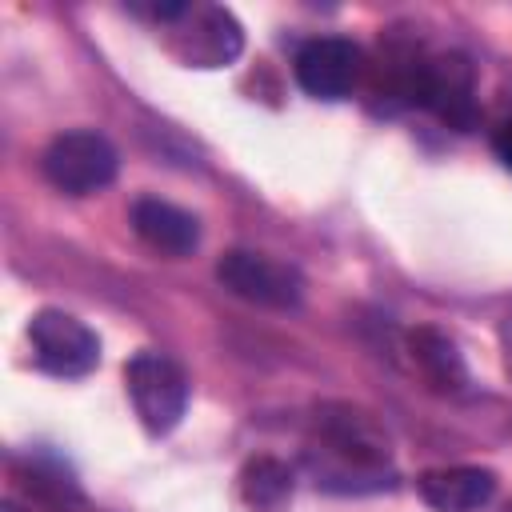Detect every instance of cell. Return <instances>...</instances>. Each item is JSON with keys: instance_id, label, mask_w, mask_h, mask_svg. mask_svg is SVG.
Returning a JSON list of instances; mask_svg holds the SVG:
<instances>
[{"instance_id": "6da1fadb", "label": "cell", "mask_w": 512, "mask_h": 512, "mask_svg": "<svg viewBox=\"0 0 512 512\" xmlns=\"http://www.w3.org/2000/svg\"><path fill=\"white\" fill-rule=\"evenodd\" d=\"M312 452H320L336 476H380L392 460V440L372 412L356 404H324L312 420Z\"/></svg>"}, {"instance_id": "7a4b0ae2", "label": "cell", "mask_w": 512, "mask_h": 512, "mask_svg": "<svg viewBox=\"0 0 512 512\" xmlns=\"http://www.w3.org/2000/svg\"><path fill=\"white\" fill-rule=\"evenodd\" d=\"M160 32L164 48L188 68H224L244 48L240 20L220 4H184V12Z\"/></svg>"}, {"instance_id": "3957f363", "label": "cell", "mask_w": 512, "mask_h": 512, "mask_svg": "<svg viewBox=\"0 0 512 512\" xmlns=\"http://www.w3.org/2000/svg\"><path fill=\"white\" fill-rule=\"evenodd\" d=\"M40 168L52 188H60L68 196H92L116 180L120 156L108 136H100L92 128H76V132H60L44 148Z\"/></svg>"}, {"instance_id": "277c9868", "label": "cell", "mask_w": 512, "mask_h": 512, "mask_svg": "<svg viewBox=\"0 0 512 512\" xmlns=\"http://www.w3.org/2000/svg\"><path fill=\"white\" fill-rule=\"evenodd\" d=\"M28 348L36 368L60 380L88 376L100 364V336L80 316L60 308H40L28 320Z\"/></svg>"}, {"instance_id": "5b68a950", "label": "cell", "mask_w": 512, "mask_h": 512, "mask_svg": "<svg viewBox=\"0 0 512 512\" xmlns=\"http://www.w3.org/2000/svg\"><path fill=\"white\" fill-rule=\"evenodd\" d=\"M124 384H128L132 408L148 432L164 436L180 424V416L188 408V376L176 360H168L160 352H136L124 364Z\"/></svg>"}, {"instance_id": "8992f818", "label": "cell", "mask_w": 512, "mask_h": 512, "mask_svg": "<svg viewBox=\"0 0 512 512\" xmlns=\"http://www.w3.org/2000/svg\"><path fill=\"white\" fill-rule=\"evenodd\" d=\"M216 280L260 308H296L304 296V276L296 264L268 256V252H252V248H232L220 256L216 264Z\"/></svg>"}, {"instance_id": "52a82bcc", "label": "cell", "mask_w": 512, "mask_h": 512, "mask_svg": "<svg viewBox=\"0 0 512 512\" xmlns=\"http://www.w3.org/2000/svg\"><path fill=\"white\" fill-rule=\"evenodd\" d=\"M476 76L464 52H436L424 56L416 68V88H412V108L436 112L452 128H472L476 120Z\"/></svg>"}, {"instance_id": "ba28073f", "label": "cell", "mask_w": 512, "mask_h": 512, "mask_svg": "<svg viewBox=\"0 0 512 512\" xmlns=\"http://www.w3.org/2000/svg\"><path fill=\"white\" fill-rule=\"evenodd\" d=\"M296 84L316 96V100H344L360 72H364V52L360 44L344 36H316L296 52Z\"/></svg>"}, {"instance_id": "9c48e42d", "label": "cell", "mask_w": 512, "mask_h": 512, "mask_svg": "<svg viewBox=\"0 0 512 512\" xmlns=\"http://www.w3.org/2000/svg\"><path fill=\"white\" fill-rule=\"evenodd\" d=\"M404 352H408V364L412 372L420 376V384L436 396H456L464 392L468 384V368H464V356L456 348V340L436 328V324H416L404 332Z\"/></svg>"}, {"instance_id": "30bf717a", "label": "cell", "mask_w": 512, "mask_h": 512, "mask_svg": "<svg viewBox=\"0 0 512 512\" xmlns=\"http://www.w3.org/2000/svg\"><path fill=\"white\" fill-rule=\"evenodd\" d=\"M416 492L432 512H476L496 492V472L476 464L428 468L416 476Z\"/></svg>"}, {"instance_id": "8fae6325", "label": "cell", "mask_w": 512, "mask_h": 512, "mask_svg": "<svg viewBox=\"0 0 512 512\" xmlns=\"http://www.w3.org/2000/svg\"><path fill=\"white\" fill-rule=\"evenodd\" d=\"M128 220H132L136 236H140L148 248L164 252V256H188V252H196V244H200V224H196V216L184 212V208H176V204H168V200H160V196H140V200L132 204Z\"/></svg>"}, {"instance_id": "7c38bea8", "label": "cell", "mask_w": 512, "mask_h": 512, "mask_svg": "<svg viewBox=\"0 0 512 512\" xmlns=\"http://www.w3.org/2000/svg\"><path fill=\"white\" fill-rule=\"evenodd\" d=\"M296 476L276 456H252L240 468V500L248 512H284L292 504Z\"/></svg>"}, {"instance_id": "4fadbf2b", "label": "cell", "mask_w": 512, "mask_h": 512, "mask_svg": "<svg viewBox=\"0 0 512 512\" xmlns=\"http://www.w3.org/2000/svg\"><path fill=\"white\" fill-rule=\"evenodd\" d=\"M492 148H496V156L504 160V168L512 172V116L500 120V128H496V136H492Z\"/></svg>"}, {"instance_id": "5bb4252c", "label": "cell", "mask_w": 512, "mask_h": 512, "mask_svg": "<svg viewBox=\"0 0 512 512\" xmlns=\"http://www.w3.org/2000/svg\"><path fill=\"white\" fill-rule=\"evenodd\" d=\"M500 364H504V376L512 380V316L500 324Z\"/></svg>"}, {"instance_id": "9a60e30c", "label": "cell", "mask_w": 512, "mask_h": 512, "mask_svg": "<svg viewBox=\"0 0 512 512\" xmlns=\"http://www.w3.org/2000/svg\"><path fill=\"white\" fill-rule=\"evenodd\" d=\"M0 512H20V508H16V504H4V508H0Z\"/></svg>"}]
</instances>
